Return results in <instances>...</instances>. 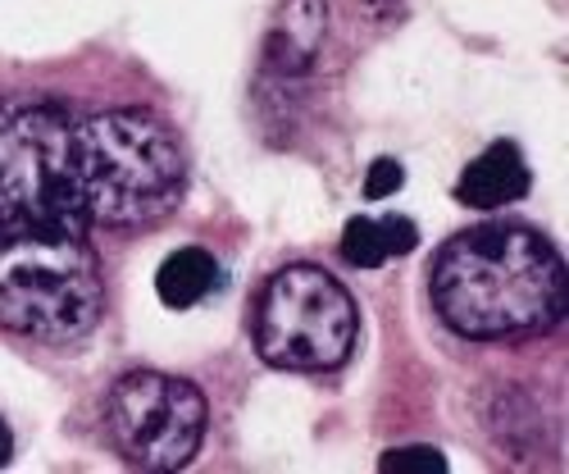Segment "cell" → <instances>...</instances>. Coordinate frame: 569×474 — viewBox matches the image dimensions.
Masks as SVG:
<instances>
[{
    "label": "cell",
    "mask_w": 569,
    "mask_h": 474,
    "mask_svg": "<svg viewBox=\"0 0 569 474\" xmlns=\"http://www.w3.org/2000/svg\"><path fill=\"white\" fill-rule=\"evenodd\" d=\"M433 306L469 343L538 338L565 319V260L525 224H479L438 251Z\"/></svg>",
    "instance_id": "1"
},
{
    "label": "cell",
    "mask_w": 569,
    "mask_h": 474,
    "mask_svg": "<svg viewBox=\"0 0 569 474\" xmlns=\"http://www.w3.org/2000/svg\"><path fill=\"white\" fill-rule=\"evenodd\" d=\"M101 310V260L82 224L0 210V328L37 343H69L91 334Z\"/></svg>",
    "instance_id": "2"
},
{
    "label": "cell",
    "mask_w": 569,
    "mask_h": 474,
    "mask_svg": "<svg viewBox=\"0 0 569 474\" xmlns=\"http://www.w3.org/2000/svg\"><path fill=\"white\" fill-rule=\"evenodd\" d=\"M69 182L82 224L137 228L164 219L187 187V156L169 124L147 110H106L73 124Z\"/></svg>",
    "instance_id": "3"
},
{
    "label": "cell",
    "mask_w": 569,
    "mask_h": 474,
    "mask_svg": "<svg viewBox=\"0 0 569 474\" xmlns=\"http://www.w3.org/2000/svg\"><path fill=\"white\" fill-rule=\"evenodd\" d=\"M360 334L356 302L319 265L278 269L256 302V352L273 369H338Z\"/></svg>",
    "instance_id": "4"
},
{
    "label": "cell",
    "mask_w": 569,
    "mask_h": 474,
    "mask_svg": "<svg viewBox=\"0 0 569 474\" xmlns=\"http://www.w3.org/2000/svg\"><path fill=\"white\" fill-rule=\"evenodd\" d=\"M210 402L197 384L160 369H132L110 388L106 429L132 470H182L206 443Z\"/></svg>",
    "instance_id": "5"
},
{
    "label": "cell",
    "mask_w": 569,
    "mask_h": 474,
    "mask_svg": "<svg viewBox=\"0 0 569 474\" xmlns=\"http://www.w3.org/2000/svg\"><path fill=\"white\" fill-rule=\"evenodd\" d=\"M69 137L73 119L64 106L37 97H0V210L82 224L69 182Z\"/></svg>",
    "instance_id": "6"
},
{
    "label": "cell",
    "mask_w": 569,
    "mask_h": 474,
    "mask_svg": "<svg viewBox=\"0 0 569 474\" xmlns=\"http://www.w3.org/2000/svg\"><path fill=\"white\" fill-rule=\"evenodd\" d=\"M529 165L525 156H519L515 141H492V147L465 165L460 182H456V197L473 210H501V206H515V201H525L529 197Z\"/></svg>",
    "instance_id": "7"
},
{
    "label": "cell",
    "mask_w": 569,
    "mask_h": 474,
    "mask_svg": "<svg viewBox=\"0 0 569 474\" xmlns=\"http://www.w3.org/2000/svg\"><path fill=\"white\" fill-rule=\"evenodd\" d=\"M419 247V228L406 215H356L342 228V260L356 269H378L388 265L392 256H410Z\"/></svg>",
    "instance_id": "8"
},
{
    "label": "cell",
    "mask_w": 569,
    "mask_h": 474,
    "mask_svg": "<svg viewBox=\"0 0 569 474\" xmlns=\"http://www.w3.org/2000/svg\"><path fill=\"white\" fill-rule=\"evenodd\" d=\"M323 0H288L273 37H269V65L278 73H301L319 56V37H323Z\"/></svg>",
    "instance_id": "9"
},
{
    "label": "cell",
    "mask_w": 569,
    "mask_h": 474,
    "mask_svg": "<svg viewBox=\"0 0 569 474\" xmlns=\"http://www.w3.org/2000/svg\"><path fill=\"white\" fill-rule=\"evenodd\" d=\"M219 283H223L219 260H214L206 247H178V251L160 265V274H156V293H160L164 306L187 310V306L206 302V297L219 288Z\"/></svg>",
    "instance_id": "10"
},
{
    "label": "cell",
    "mask_w": 569,
    "mask_h": 474,
    "mask_svg": "<svg viewBox=\"0 0 569 474\" xmlns=\"http://www.w3.org/2000/svg\"><path fill=\"white\" fill-rule=\"evenodd\" d=\"M383 474H442L447 470V456L438 447H397L378 461Z\"/></svg>",
    "instance_id": "11"
},
{
    "label": "cell",
    "mask_w": 569,
    "mask_h": 474,
    "mask_svg": "<svg viewBox=\"0 0 569 474\" xmlns=\"http://www.w3.org/2000/svg\"><path fill=\"white\" fill-rule=\"evenodd\" d=\"M401 182H406V174H401L397 160H373V165H369V178H365V197H369V201H383V197L397 192Z\"/></svg>",
    "instance_id": "12"
},
{
    "label": "cell",
    "mask_w": 569,
    "mask_h": 474,
    "mask_svg": "<svg viewBox=\"0 0 569 474\" xmlns=\"http://www.w3.org/2000/svg\"><path fill=\"white\" fill-rule=\"evenodd\" d=\"M14 456V438H10V429H6V419H0V465H6Z\"/></svg>",
    "instance_id": "13"
}]
</instances>
